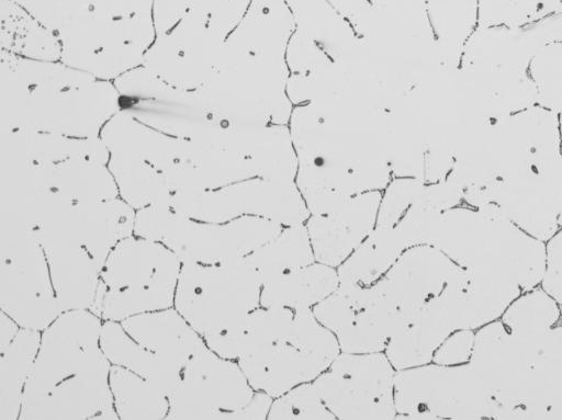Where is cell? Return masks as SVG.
Here are the masks:
<instances>
[{"mask_svg": "<svg viewBox=\"0 0 562 420\" xmlns=\"http://www.w3.org/2000/svg\"><path fill=\"white\" fill-rule=\"evenodd\" d=\"M103 320L90 309L63 311L41 331L19 420H114Z\"/></svg>", "mask_w": 562, "mask_h": 420, "instance_id": "1", "label": "cell"}, {"mask_svg": "<svg viewBox=\"0 0 562 420\" xmlns=\"http://www.w3.org/2000/svg\"><path fill=\"white\" fill-rule=\"evenodd\" d=\"M1 130H35L69 137H100L121 111L113 81L61 60H38L1 49Z\"/></svg>", "mask_w": 562, "mask_h": 420, "instance_id": "2", "label": "cell"}, {"mask_svg": "<svg viewBox=\"0 0 562 420\" xmlns=\"http://www.w3.org/2000/svg\"><path fill=\"white\" fill-rule=\"evenodd\" d=\"M469 363L506 420H562V321L541 331L488 322Z\"/></svg>", "mask_w": 562, "mask_h": 420, "instance_id": "3", "label": "cell"}, {"mask_svg": "<svg viewBox=\"0 0 562 420\" xmlns=\"http://www.w3.org/2000/svg\"><path fill=\"white\" fill-rule=\"evenodd\" d=\"M251 0H155L156 37L143 66L170 86L196 90L213 76L224 44Z\"/></svg>", "mask_w": 562, "mask_h": 420, "instance_id": "4", "label": "cell"}, {"mask_svg": "<svg viewBox=\"0 0 562 420\" xmlns=\"http://www.w3.org/2000/svg\"><path fill=\"white\" fill-rule=\"evenodd\" d=\"M427 245L464 269L491 272L516 283L524 292L539 285L546 271V242L504 216L465 204L440 213Z\"/></svg>", "mask_w": 562, "mask_h": 420, "instance_id": "5", "label": "cell"}, {"mask_svg": "<svg viewBox=\"0 0 562 420\" xmlns=\"http://www.w3.org/2000/svg\"><path fill=\"white\" fill-rule=\"evenodd\" d=\"M154 2L94 0L57 32L60 60L109 81L143 66L156 37Z\"/></svg>", "mask_w": 562, "mask_h": 420, "instance_id": "6", "label": "cell"}, {"mask_svg": "<svg viewBox=\"0 0 562 420\" xmlns=\"http://www.w3.org/2000/svg\"><path fill=\"white\" fill-rule=\"evenodd\" d=\"M182 262L161 242L132 235L108 256L90 310L103 321L173 307Z\"/></svg>", "mask_w": 562, "mask_h": 420, "instance_id": "7", "label": "cell"}, {"mask_svg": "<svg viewBox=\"0 0 562 420\" xmlns=\"http://www.w3.org/2000/svg\"><path fill=\"white\" fill-rule=\"evenodd\" d=\"M282 227L249 215L225 223L201 222L160 203L136 211L133 235L164 243L181 262L221 264L246 258Z\"/></svg>", "mask_w": 562, "mask_h": 420, "instance_id": "8", "label": "cell"}, {"mask_svg": "<svg viewBox=\"0 0 562 420\" xmlns=\"http://www.w3.org/2000/svg\"><path fill=\"white\" fill-rule=\"evenodd\" d=\"M261 286L245 258L221 264L182 262L173 307L206 339L236 327L258 308Z\"/></svg>", "mask_w": 562, "mask_h": 420, "instance_id": "9", "label": "cell"}, {"mask_svg": "<svg viewBox=\"0 0 562 420\" xmlns=\"http://www.w3.org/2000/svg\"><path fill=\"white\" fill-rule=\"evenodd\" d=\"M395 419L504 420L503 411L470 365L434 362L396 371Z\"/></svg>", "mask_w": 562, "mask_h": 420, "instance_id": "10", "label": "cell"}, {"mask_svg": "<svg viewBox=\"0 0 562 420\" xmlns=\"http://www.w3.org/2000/svg\"><path fill=\"white\" fill-rule=\"evenodd\" d=\"M113 82L121 111L161 133L223 147L232 130L209 110L196 90L170 86L144 66Z\"/></svg>", "mask_w": 562, "mask_h": 420, "instance_id": "11", "label": "cell"}, {"mask_svg": "<svg viewBox=\"0 0 562 420\" xmlns=\"http://www.w3.org/2000/svg\"><path fill=\"white\" fill-rule=\"evenodd\" d=\"M335 334L312 309L294 311L290 331L268 348L237 360L255 390L276 398L313 382L340 353Z\"/></svg>", "mask_w": 562, "mask_h": 420, "instance_id": "12", "label": "cell"}, {"mask_svg": "<svg viewBox=\"0 0 562 420\" xmlns=\"http://www.w3.org/2000/svg\"><path fill=\"white\" fill-rule=\"evenodd\" d=\"M462 198L463 204L493 211L547 242L561 228L562 151L487 188L465 191Z\"/></svg>", "mask_w": 562, "mask_h": 420, "instance_id": "13", "label": "cell"}, {"mask_svg": "<svg viewBox=\"0 0 562 420\" xmlns=\"http://www.w3.org/2000/svg\"><path fill=\"white\" fill-rule=\"evenodd\" d=\"M167 204L190 218L207 223L249 215L291 226L304 224L311 215L293 181L259 177L215 190L175 194Z\"/></svg>", "mask_w": 562, "mask_h": 420, "instance_id": "14", "label": "cell"}, {"mask_svg": "<svg viewBox=\"0 0 562 420\" xmlns=\"http://www.w3.org/2000/svg\"><path fill=\"white\" fill-rule=\"evenodd\" d=\"M0 308L21 328L38 331L61 314L45 252L32 231L1 230Z\"/></svg>", "mask_w": 562, "mask_h": 420, "instance_id": "15", "label": "cell"}, {"mask_svg": "<svg viewBox=\"0 0 562 420\" xmlns=\"http://www.w3.org/2000/svg\"><path fill=\"white\" fill-rule=\"evenodd\" d=\"M395 374L384 352H340L313 385L336 419L391 420Z\"/></svg>", "mask_w": 562, "mask_h": 420, "instance_id": "16", "label": "cell"}, {"mask_svg": "<svg viewBox=\"0 0 562 420\" xmlns=\"http://www.w3.org/2000/svg\"><path fill=\"white\" fill-rule=\"evenodd\" d=\"M255 391L237 361L207 347L184 366L178 387L168 397L166 419L231 420Z\"/></svg>", "mask_w": 562, "mask_h": 420, "instance_id": "17", "label": "cell"}, {"mask_svg": "<svg viewBox=\"0 0 562 420\" xmlns=\"http://www.w3.org/2000/svg\"><path fill=\"white\" fill-rule=\"evenodd\" d=\"M317 320L330 330L341 352H384L403 326L400 310L373 284H340L313 307Z\"/></svg>", "mask_w": 562, "mask_h": 420, "instance_id": "18", "label": "cell"}, {"mask_svg": "<svg viewBox=\"0 0 562 420\" xmlns=\"http://www.w3.org/2000/svg\"><path fill=\"white\" fill-rule=\"evenodd\" d=\"M562 42V14L517 26L477 25L467 41L460 66L528 72L546 45Z\"/></svg>", "mask_w": 562, "mask_h": 420, "instance_id": "19", "label": "cell"}, {"mask_svg": "<svg viewBox=\"0 0 562 420\" xmlns=\"http://www.w3.org/2000/svg\"><path fill=\"white\" fill-rule=\"evenodd\" d=\"M464 268L431 245L406 249L374 285L400 310L404 322L435 298Z\"/></svg>", "mask_w": 562, "mask_h": 420, "instance_id": "20", "label": "cell"}, {"mask_svg": "<svg viewBox=\"0 0 562 420\" xmlns=\"http://www.w3.org/2000/svg\"><path fill=\"white\" fill-rule=\"evenodd\" d=\"M381 191L359 194L337 211L311 214L304 223L315 261L338 268L376 226Z\"/></svg>", "mask_w": 562, "mask_h": 420, "instance_id": "21", "label": "cell"}, {"mask_svg": "<svg viewBox=\"0 0 562 420\" xmlns=\"http://www.w3.org/2000/svg\"><path fill=\"white\" fill-rule=\"evenodd\" d=\"M1 164L18 168L41 186L74 203L120 197L108 163L93 159L69 158L50 162L1 159Z\"/></svg>", "mask_w": 562, "mask_h": 420, "instance_id": "22", "label": "cell"}, {"mask_svg": "<svg viewBox=\"0 0 562 420\" xmlns=\"http://www.w3.org/2000/svg\"><path fill=\"white\" fill-rule=\"evenodd\" d=\"M136 211L121 197L72 204L68 232L102 269L112 249L134 234Z\"/></svg>", "mask_w": 562, "mask_h": 420, "instance_id": "23", "label": "cell"}, {"mask_svg": "<svg viewBox=\"0 0 562 420\" xmlns=\"http://www.w3.org/2000/svg\"><path fill=\"white\" fill-rule=\"evenodd\" d=\"M120 322L136 342L182 370L207 348L203 337L175 307L138 314Z\"/></svg>", "mask_w": 562, "mask_h": 420, "instance_id": "24", "label": "cell"}, {"mask_svg": "<svg viewBox=\"0 0 562 420\" xmlns=\"http://www.w3.org/2000/svg\"><path fill=\"white\" fill-rule=\"evenodd\" d=\"M41 245L61 313L90 309L101 273L94 259L77 242L50 241Z\"/></svg>", "mask_w": 562, "mask_h": 420, "instance_id": "25", "label": "cell"}, {"mask_svg": "<svg viewBox=\"0 0 562 420\" xmlns=\"http://www.w3.org/2000/svg\"><path fill=\"white\" fill-rule=\"evenodd\" d=\"M453 331L449 315L436 296L392 336L384 353L396 371L428 364L437 348Z\"/></svg>", "mask_w": 562, "mask_h": 420, "instance_id": "26", "label": "cell"}, {"mask_svg": "<svg viewBox=\"0 0 562 420\" xmlns=\"http://www.w3.org/2000/svg\"><path fill=\"white\" fill-rule=\"evenodd\" d=\"M100 344L112 365L138 374L167 397L178 387L183 370L136 342L121 322L103 321Z\"/></svg>", "mask_w": 562, "mask_h": 420, "instance_id": "27", "label": "cell"}, {"mask_svg": "<svg viewBox=\"0 0 562 420\" xmlns=\"http://www.w3.org/2000/svg\"><path fill=\"white\" fill-rule=\"evenodd\" d=\"M293 318L292 309L259 306L236 327L204 341L220 356L237 361L283 338L290 331Z\"/></svg>", "mask_w": 562, "mask_h": 420, "instance_id": "28", "label": "cell"}, {"mask_svg": "<svg viewBox=\"0 0 562 420\" xmlns=\"http://www.w3.org/2000/svg\"><path fill=\"white\" fill-rule=\"evenodd\" d=\"M337 268L313 262L277 276L261 286L260 306L313 309L339 286Z\"/></svg>", "mask_w": 562, "mask_h": 420, "instance_id": "29", "label": "cell"}, {"mask_svg": "<svg viewBox=\"0 0 562 420\" xmlns=\"http://www.w3.org/2000/svg\"><path fill=\"white\" fill-rule=\"evenodd\" d=\"M406 249L407 243L396 228L376 225L337 268L340 284L373 285L387 273Z\"/></svg>", "mask_w": 562, "mask_h": 420, "instance_id": "30", "label": "cell"}, {"mask_svg": "<svg viewBox=\"0 0 562 420\" xmlns=\"http://www.w3.org/2000/svg\"><path fill=\"white\" fill-rule=\"evenodd\" d=\"M0 18L1 49L31 59L60 60L57 34L13 0H0Z\"/></svg>", "mask_w": 562, "mask_h": 420, "instance_id": "31", "label": "cell"}, {"mask_svg": "<svg viewBox=\"0 0 562 420\" xmlns=\"http://www.w3.org/2000/svg\"><path fill=\"white\" fill-rule=\"evenodd\" d=\"M41 331L21 328L0 352V420H18L24 388L38 352Z\"/></svg>", "mask_w": 562, "mask_h": 420, "instance_id": "32", "label": "cell"}, {"mask_svg": "<svg viewBox=\"0 0 562 420\" xmlns=\"http://www.w3.org/2000/svg\"><path fill=\"white\" fill-rule=\"evenodd\" d=\"M245 260L257 271L262 284L315 262L305 224L283 226L276 237Z\"/></svg>", "mask_w": 562, "mask_h": 420, "instance_id": "33", "label": "cell"}, {"mask_svg": "<svg viewBox=\"0 0 562 420\" xmlns=\"http://www.w3.org/2000/svg\"><path fill=\"white\" fill-rule=\"evenodd\" d=\"M110 388L119 419L161 420L167 418L168 397L138 374L112 365Z\"/></svg>", "mask_w": 562, "mask_h": 420, "instance_id": "34", "label": "cell"}, {"mask_svg": "<svg viewBox=\"0 0 562 420\" xmlns=\"http://www.w3.org/2000/svg\"><path fill=\"white\" fill-rule=\"evenodd\" d=\"M448 66L458 68L479 21V0H425Z\"/></svg>", "mask_w": 562, "mask_h": 420, "instance_id": "35", "label": "cell"}, {"mask_svg": "<svg viewBox=\"0 0 562 420\" xmlns=\"http://www.w3.org/2000/svg\"><path fill=\"white\" fill-rule=\"evenodd\" d=\"M499 319L513 331H541L560 323L562 310L557 300L539 285L514 299Z\"/></svg>", "mask_w": 562, "mask_h": 420, "instance_id": "36", "label": "cell"}, {"mask_svg": "<svg viewBox=\"0 0 562 420\" xmlns=\"http://www.w3.org/2000/svg\"><path fill=\"white\" fill-rule=\"evenodd\" d=\"M562 14V0H479L481 26H524Z\"/></svg>", "mask_w": 562, "mask_h": 420, "instance_id": "37", "label": "cell"}, {"mask_svg": "<svg viewBox=\"0 0 562 420\" xmlns=\"http://www.w3.org/2000/svg\"><path fill=\"white\" fill-rule=\"evenodd\" d=\"M528 73L536 87V105L560 114L562 112V42L543 46L530 61Z\"/></svg>", "mask_w": 562, "mask_h": 420, "instance_id": "38", "label": "cell"}, {"mask_svg": "<svg viewBox=\"0 0 562 420\" xmlns=\"http://www.w3.org/2000/svg\"><path fill=\"white\" fill-rule=\"evenodd\" d=\"M269 420H334L313 382L302 383L273 398Z\"/></svg>", "mask_w": 562, "mask_h": 420, "instance_id": "39", "label": "cell"}, {"mask_svg": "<svg viewBox=\"0 0 562 420\" xmlns=\"http://www.w3.org/2000/svg\"><path fill=\"white\" fill-rule=\"evenodd\" d=\"M46 27L57 32L87 10L94 0H13Z\"/></svg>", "mask_w": 562, "mask_h": 420, "instance_id": "40", "label": "cell"}, {"mask_svg": "<svg viewBox=\"0 0 562 420\" xmlns=\"http://www.w3.org/2000/svg\"><path fill=\"white\" fill-rule=\"evenodd\" d=\"M475 330L459 329L449 334L434 353L432 362L441 365L469 363L474 347Z\"/></svg>", "mask_w": 562, "mask_h": 420, "instance_id": "41", "label": "cell"}, {"mask_svg": "<svg viewBox=\"0 0 562 420\" xmlns=\"http://www.w3.org/2000/svg\"><path fill=\"white\" fill-rule=\"evenodd\" d=\"M541 287L557 300L562 310V228L547 245L546 271Z\"/></svg>", "mask_w": 562, "mask_h": 420, "instance_id": "42", "label": "cell"}, {"mask_svg": "<svg viewBox=\"0 0 562 420\" xmlns=\"http://www.w3.org/2000/svg\"><path fill=\"white\" fill-rule=\"evenodd\" d=\"M273 398L267 393L256 390L251 400L243 408L232 413L231 420H265Z\"/></svg>", "mask_w": 562, "mask_h": 420, "instance_id": "43", "label": "cell"}, {"mask_svg": "<svg viewBox=\"0 0 562 420\" xmlns=\"http://www.w3.org/2000/svg\"><path fill=\"white\" fill-rule=\"evenodd\" d=\"M21 327L5 313L0 314V352L3 351L16 337Z\"/></svg>", "mask_w": 562, "mask_h": 420, "instance_id": "44", "label": "cell"}, {"mask_svg": "<svg viewBox=\"0 0 562 420\" xmlns=\"http://www.w3.org/2000/svg\"><path fill=\"white\" fill-rule=\"evenodd\" d=\"M334 5L342 11L350 19H355L360 14L367 0H329Z\"/></svg>", "mask_w": 562, "mask_h": 420, "instance_id": "45", "label": "cell"}, {"mask_svg": "<svg viewBox=\"0 0 562 420\" xmlns=\"http://www.w3.org/2000/svg\"><path fill=\"white\" fill-rule=\"evenodd\" d=\"M559 120V132H560V140H561V151H562V112L558 114Z\"/></svg>", "mask_w": 562, "mask_h": 420, "instance_id": "46", "label": "cell"}, {"mask_svg": "<svg viewBox=\"0 0 562 420\" xmlns=\"http://www.w3.org/2000/svg\"><path fill=\"white\" fill-rule=\"evenodd\" d=\"M559 224L562 227V212H561V215H560V218H559Z\"/></svg>", "mask_w": 562, "mask_h": 420, "instance_id": "47", "label": "cell"}]
</instances>
